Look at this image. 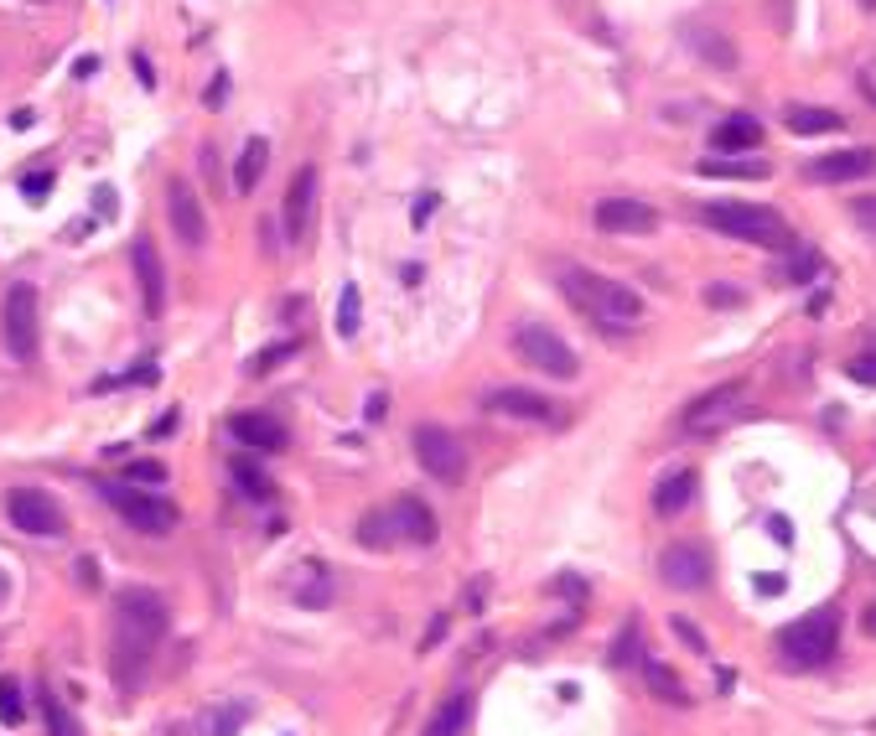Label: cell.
<instances>
[{"mask_svg":"<svg viewBox=\"0 0 876 736\" xmlns=\"http://www.w3.org/2000/svg\"><path fill=\"white\" fill-rule=\"evenodd\" d=\"M171 617L167 601L151 597L140 587H125L115 597V632H109V654H115V669H120L125 685H136V669L151 659V648L167 638Z\"/></svg>","mask_w":876,"mask_h":736,"instance_id":"1","label":"cell"},{"mask_svg":"<svg viewBox=\"0 0 876 736\" xmlns=\"http://www.w3.org/2000/svg\"><path fill=\"white\" fill-rule=\"evenodd\" d=\"M560 286H565V296H571L581 312L597 316L602 327H633V322H643V312H649L633 286L607 281V275H591V271H581V265H565V271H560Z\"/></svg>","mask_w":876,"mask_h":736,"instance_id":"2","label":"cell"},{"mask_svg":"<svg viewBox=\"0 0 876 736\" xmlns=\"http://www.w3.org/2000/svg\"><path fill=\"white\" fill-rule=\"evenodd\" d=\"M835 648H840V617H835V607L794 617L778 632V654H784L788 669H825L835 659Z\"/></svg>","mask_w":876,"mask_h":736,"instance_id":"3","label":"cell"},{"mask_svg":"<svg viewBox=\"0 0 876 736\" xmlns=\"http://www.w3.org/2000/svg\"><path fill=\"white\" fill-rule=\"evenodd\" d=\"M700 224L726 234V239L762 244V249L788 244V224L772 208H762V203H706V208H700Z\"/></svg>","mask_w":876,"mask_h":736,"instance_id":"4","label":"cell"},{"mask_svg":"<svg viewBox=\"0 0 876 736\" xmlns=\"http://www.w3.org/2000/svg\"><path fill=\"white\" fill-rule=\"evenodd\" d=\"M514 353L529 363V369H540L544 379H575L581 374L575 347L565 343L555 327H544V322H524V327H514Z\"/></svg>","mask_w":876,"mask_h":736,"instance_id":"5","label":"cell"},{"mask_svg":"<svg viewBox=\"0 0 876 736\" xmlns=\"http://www.w3.org/2000/svg\"><path fill=\"white\" fill-rule=\"evenodd\" d=\"M105 503L125 524H136L140 534H171L177 529V509L167 498H156L151 488H136V482H105Z\"/></svg>","mask_w":876,"mask_h":736,"instance_id":"6","label":"cell"},{"mask_svg":"<svg viewBox=\"0 0 876 736\" xmlns=\"http://www.w3.org/2000/svg\"><path fill=\"white\" fill-rule=\"evenodd\" d=\"M0 332H6V353L11 359H37V291L27 281H16L0 301Z\"/></svg>","mask_w":876,"mask_h":736,"instance_id":"7","label":"cell"},{"mask_svg":"<svg viewBox=\"0 0 876 736\" xmlns=\"http://www.w3.org/2000/svg\"><path fill=\"white\" fill-rule=\"evenodd\" d=\"M6 513H11V524L21 529V534H37V540H58L62 529H68L62 509L42 488H11V493H6Z\"/></svg>","mask_w":876,"mask_h":736,"instance_id":"8","label":"cell"},{"mask_svg":"<svg viewBox=\"0 0 876 736\" xmlns=\"http://www.w3.org/2000/svg\"><path fill=\"white\" fill-rule=\"evenodd\" d=\"M415 462L436 482H446V488L467 478V451H462V441H456L452 431H441V425H421V431H415Z\"/></svg>","mask_w":876,"mask_h":736,"instance_id":"9","label":"cell"},{"mask_svg":"<svg viewBox=\"0 0 876 736\" xmlns=\"http://www.w3.org/2000/svg\"><path fill=\"white\" fill-rule=\"evenodd\" d=\"M659 581H665L669 591H706L710 587V550L706 544H690V540L665 544V556H659Z\"/></svg>","mask_w":876,"mask_h":736,"instance_id":"10","label":"cell"},{"mask_svg":"<svg viewBox=\"0 0 876 736\" xmlns=\"http://www.w3.org/2000/svg\"><path fill=\"white\" fill-rule=\"evenodd\" d=\"M167 218H171V228H177V239L187 244V249H203V244H208V213H203V203H197V193H193V181L187 177L167 181Z\"/></svg>","mask_w":876,"mask_h":736,"instance_id":"11","label":"cell"},{"mask_svg":"<svg viewBox=\"0 0 876 736\" xmlns=\"http://www.w3.org/2000/svg\"><path fill=\"white\" fill-rule=\"evenodd\" d=\"M312 213H317V166L306 161V166H296V177L286 187V208H280V224H286L291 244H302L312 234Z\"/></svg>","mask_w":876,"mask_h":736,"instance_id":"12","label":"cell"},{"mask_svg":"<svg viewBox=\"0 0 876 736\" xmlns=\"http://www.w3.org/2000/svg\"><path fill=\"white\" fill-rule=\"evenodd\" d=\"M488 410H499V415H509V421L550 425V431H560V425H565V410H560L555 400L534 394V390H493V394H488Z\"/></svg>","mask_w":876,"mask_h":736,"instance_id":"13","label":"cell"},{"mask_svg":"<svg viewBox=\"0 0 876 736\" xmlns=\"http://www.w3.org/2000/svg\"><path fill=\"white\" fill-rule=\"evenodd\" d=\"M741 394H747V384L731 379V384H716V390H706L700 400H690V405H685V431H716V425H726L731 410L741 405Z\"/></svg>","mask_w":876,"mask_h":736,"instance_id":"14","label":"cell"},{"mask_svg":"<svg viewBox=\"0 0 876 736\" xmlns=\"http://www.w3.org/2000/svg\"><path fill=\"white\" fill-rule=\"evenodd\" d=\"M597 228L602 234H653L659 228V213L638 197H602L597 203Z\"/></svg>","mask_w":876,"mask_h":736,"instance_id":"15","label":"cell"},{"mask_svg":"<svg viewBox=\"0 0 876 736\" xmlns=\"http://www.w3.org/2000/svg\"><path fill=\"white\" fill-rule=\"evenodd\" d=\"M130 259H136L140 306H146V316H161V312H167V271H161L156 244L151 239H136V244H130Z\"/></svg>","mask_w":876,"mask_h":736,"instance_id":"16","label":"cell"},{"mask_svg":"<svg viewBox=\"0 0 876 736\" xmlns=\"http://www.w3.org/2000/svg\"><path fill=\"white\" fill-rule=\"evenodd\" d=\"M390 513H394V529H400V544H436V513H431V503L425 498H415V493H400L390 503Z\"/></svg>","mask_w":876,"mask_h":736,"instance_id":"17","label":"cell"},{"mask_svg":"<svg viewBox=\"0 0 876 736\" xmlns=\"http://www.w3.org/2000/svg\"><path fill=\"white\" fill-rule=\"evenodd\" d=\"M876 171V156L866 146L856 150H835V156H819V161L804 166V177L809 181H862Z\"/></svg>","mask_w":876,"mask_h":736,"instance_id":"18","label":"cell"},{"mask_svg":"<svg viewBox=\"0 0 876 736\" xmlns=\"http://www.w3.org/2000/svg\"><path fill=\"white\" fill-rule=\"evenodd\" d=\"M234 441H244V446L255 451H280L286 446V425L275 421V415H259V410H244V415H234Z\"/></svg>","mask_w":876,"mask_h":736,"instance_id":"19","label":"cell"},{"mask_svg":"<svg viewBox=\"0 0 876 736\" xmlns=\"http://www.w3.org/2000/svg\"><path fill=\"white\" fill-rule=\"evenodd\" d=\"M710 146L721 150V156H741V150H757L762 146V125L752 115H726L716 130H710Z\"/></svg>","mask_w":876,"mask_h":736,"instance_id":"20","label":"cell"},{"mask_svg":"<svg viewBox=\"0 0 876 736\" xmlns=\"http://www.w3.org/2000/svg\"><path fill=\"white\" fill-rule=\"evenodd\" d=\"M696 488H700V478L690 472V467L669 472V478L653 488V513H659V519H675V513H685V503L696 498Z\"/></svg>","mask_w":876,"mask_h":736,"instance_id":"21","label":"cell"},{"mask_svg":"<svg viewBox=\"0 0 876 736\" xmlns=\"http://www.w3.org/2000/svg\"><path fill=\"white\" fill-rule=\"evenodd\" d=\"M784 125L794 130V136H835V130H846V120L825 105H794L784 115Z\"/></svg>","mask_w":876,"mask_h":736,"instance_id":"22","label":"cell"},{"mask_svg":"<svg viewBox=\"0 0 876 736\" xmlns=\"http://www.w3.org/2000/svg\"><path fill=\"white\" fill-rule=\"evenodd\" d=\"M265 166H270V146H265V136H249L239 150V161H234V193H255L259 177H265Z\"/></svg>","mask_w":876,"mask_h":736,"instance_id":"23","label":"cell"},{"mask_svg":"<svg viewBox=\"0 0 876 736\" xmlns=\"http://www.w3.org/2000/svg\"><path fill=\"white\" fill-rule=\"evenodd\" d=\"M638 675H643V685H649L659 700H669V706H690V690L680 685V675L669 669V664H659V659H643L638 664Z\"/></svg>","mask_w":876,"mask_h":736,"instance_id":"24","label":"cell"},{"mask_svg":"<svg viewBox=\"0 0 876 736\" xmlns=\"http://www.w3.org/2000/svg\"><path fill=\"white\" fill-rule=\"evenodd\" d=\"M467 722H472V695L462 690V695H452V700H446L436 716H431L425 736H462V732H467Z\"/></svg>","mask_w":876,"mask_h":736,"instance_id":"25","label":"cell"},{"mask_svg":"<svg viewBox=\"0 0 876 736\" xmlns=\"http://www.w3.org/2000/svg\"><path fill=\"white\" fill-rule=\"evenodd\" d=\"M358 544H368V550H390V544H400V529H394V513H390V509L363 513V519H358Z\"/></svg>","mask_w":876,"mask_h":736,"instance_id":"26","label":"cell"},{"mask_svg":"<svg viewBox=\"0 0 876 736\" xmlns=\"http://www.w3.org/2000/svg\"><path fill=\"white\" fill-rule=\"evenodd\" d=\"M234 482L244 488V498H249V503H270V498H275V482L265 478V472H259L249 457H239V462H234Z\"/></svg>","mask_w":876,"mask_h":736,"instance_id":"27","label":"cell"},{"mask_svg":"<svg viewBox=\"0 0 876 736\" xmlns=\"http://www.w3.org/2000/svg\"><path fill=\"white\" fill-rule=\"evenodd\" d=\"M27 722V695H21V679L0 675V726H21Z\"/></svg>","mask_w":876,"mask_h":736,"instance_id":"28","label":"cell"},{"mask_svg":"<svg viewBox=\"0 0 876 736\" xmlns=\"http://www.w3.org/2000/svg\"><path fill=\"white\" fill-rule=\"evenodd\" d=\"M358 316H363L358 286H343V296H337V337H358Z\"/></svg>","mask_w":876,"mask_h":736,"instance_id":"29","label":"cell"},{"mask_svg":"<svg viewBox=\"0 0 876 736\" xmlns=\"http://www.w3.org/2000/svg\"><path fill=\"white\" fill-rule=\"evenodd\" d=\"M690 42H700V58H710L716 68H731V62H737V47L726 42V37H716V31H690Z\"/></svg>","mask_w":876,"mask_h":736,"instance_id":"30","label":"cell"},{"mask_svg":"<svg viewBox=\"0 0 876 736\" xmlns=\"http://www.w3.org/2000/svg\"><path fill=\"white\" fill-rule=\"evenodd\" d=\"M156 363L151 369H130V374H115V379H99V384H93V394H109V390H140V384H156Z\"/></svg>","mask_w":876,"mask_h":736,"instance_id":"31","label":"cell"},{"mask_svg":"<svg viewBox=\"0 0 876 736\" xmlns=\"http://www.w3.org/2000/svg\"><path fill=\"white\" fill-rule=\"evenodd\" d=\"M607 664H612V669H628V664H643V659H638V622H628V628H622V638H618V648L607 654Z\"/></svg>","mask_w":876,"mask_h":736,"instance_id":"32","label":"cell"},{"mask_svg":"<svg viewBox=\"0 0 876 736\" xmlns=\"http://www.w3.org/2000/svg\"><path fill=\"white\" fill-rule=\"evenodd\" d=\"M700 171H706V177H762L768 166H762V161H737V156H731V161H706Z\"/></svg>","mask_w":876,"mask_h":736,"instance_id":"33","label":"cell"},{"mask_svg":"<svg viewBox=\"0 0 876 736\" xmlns=\"http://www.w3.org/2000/svg\"><path fill=\"white\" fill-rule=\"evenodd\" d=\"M125 482H136V488H161V482H167V467L161 462H130L125 467Z\"/></svg>","mask_w":876,"mask_h":736,"instance_id":"34","label":"cell"},{"mask_svg":"<svg viewBox=\"0 0 876 736\" xmlns=\"http://www.w3.org/2000/svg\"><path fill=\"white\" fill-rule=\"evenodd\" d=\"M42 716H47V726H52V736H78V726H73V716L52 700V695L42 690Z\"/></svg>","mask_w":876,"mask_h":736,"instance_id":"35","label":"cell"},{"mask_svg":"<svg viewBox=\"0 0 876 736\" xmlns=\"http://www.w3.org/2000/svg\"><path fill=\"white\" fill-rule=\"evenodd\" d=\"M669 628H675V638H680V644H690L696 654H706V632H700L690 617H669Z\"/></svg>","mask_w":876,"mask_h":736,"instance_id":"36","label":"cell"},{"mask_svg":"<svg viewBox=\"0 0 876 736\" xmlns=\"http://www.w3.org/2000/svg\"><path fill=\"white\" fill-rule=\"evenodd\" d=\"M815 271H819V255H815V249H794V259H788V275H794V281H809Z\"/></svg>","mask_w":876,"mask_h":736,"instance_id":"37","label":"cell"},{"mask_svg":"<svg viewBox=\"0 0 876 736\" xmlns=\"http://www.w3.org/2000/svg\"><path fill=\"white\" fill-rule=\"evenodd\" d=\"M244 726V706H224L218 710V726H213V736H234Z\"/></svg>","mask_w":876,"mask_h":736,"instance_id":"38","label":"cell"},{"mask_svg":"<svg viewBox=\"0 0 876 736\" xmlns=\"http://www.w3.org/2000/svg\"><path fill=\"white\" fill-rule=\"evenodd\" d=\"M291 353H296V343H280V347H265L255 359V374H265V369H275V363H286Z\"/></svg>","mask_w":876,"mask_h":736,"instance_id":"39","label":"cell"},{"mask_svg":"<svg viewBox=\"0 0 876 736\" xmlns=\"http://www.w3.org/2000/svg\"><path fill=\"white\" fill-rule=\"evenodd\" d=\"M706 301H710V306H721V312H726V306L737 312V306H741V291H737V286H710Z\"/></svg>","mask_w":876,"mask_h":736,"instance_id":"40","label":"cell"},{"mask_svg":"<svg viewBox=\"0 0 876 736\" xmlns=\"http://www.w3.org/2000/svg\"><path fill=\"white\" fill-rule=\"evenodd\" d=\"M850 218H856V228H866V234H876V197H862V203L850 208Z\"/></svg>","mask_w":876,"mask_h":736,"instance_id":"41","label":"cell"},{"mask_svg":"<svg viewBox=\"0 0 876 736\" xmlns=\"http://www.w3.org/2000/svg\"><path fill=\"white\" fill-rule=\"evenodd\" d=\"M47 187H52V171H37V177H21V193H27V197H47Z\"/></svg>","mask_w":876,"mask_h":736,"instance_id":"42","label":"cell"},{"mask_svg":"<svg viewBox=\"0 0 876 736\" xmlns=\"http://www.w3.org/2000/svg\"><path fill=\"white\" fill-rule=\"evenodd\" d=\"M224 89H228V73H213V84H208V109H224Z\"/></svg>","mask_w":876,"mask_h":736,"instance_id":"43","label":"cell"},{"mask_svg":"<svg viewBox=\"0 0 876 736\" xmlns=\"http://www.w3.org/2000/svg\"><path fill=\"white\" fill-rule=\"evenodd\" d=\"M850 379H862V384H876V359H856V363H850Z\"/></svg>","mask_w":876,"mask_h":736,"instance_id":"44","label":"cell"},{"mask_svg":"<svg viewBox=\"0 0 876 736\" xmlns=\"http://www.w3.org/2000/svg\"><path fill=\"white\" fill-rule=\"evenodd\" d=\"M93 208H99V218H109V213H115V193H109V187H93Z\"/></svg>","mask_w":876,"mask_h":736,"instance_id":"45","label":"cell"},{"mask_svg":"<svg viewBox=\"0 0 876 736\" xmlns=\"http://www.w3.org/2000/svg\"><path fill=\"white\" fill-rule=\"evenodd\" d=\"M130 68H136V78H140V84H146V89H151V84H156V73H151V62L140 58V52H136V58H130Z\"/></svg>","mask_w":876,"mask_h":736,"instance_id":"46","label":"cell"},{"mask_svg":"<svg viewBox=\"0 0 876 736\" xmlns=\"http://www.w3.org/2000/svg\"><path fill=\"white\" fill-rule=\"evenodd\" d=\"M177 421H181L177 410H167V415H161V421H156V436H171V431H177Z\"/></svg>","mask_w":876,"mask_h":736,"instance_id":"47","label":"cell"},{"mask_svg":"<svg viewBox=\"0 0 876 736\" xmlns=\"http://www.w3.org/2000/svg\"><path fill=\"white\" fill-rule=\"evenodd\" d=\"M431 208H436L431 197H421V203H415V228H425V224H431Z\"/></svg>","mask_w":876,"mask_h":736,"instance_id":"48","label":"cell"},{"mask_svg":"<svg viewBox=\"0 0 876 736\" xmlns=\"http://www.w3.org/2000/svg\"><path fill=\"white\" fill-rule=\"evenodd\" d=\"M768 529H772V534H778V540H794V524H788V519H768Z\"/></svg>","mask_w":876,"mask_h":736,"instance_id":"49","label":"cell"},{"mask_svg":"<svg viewBox=\"0 0 876 736\" xmlns=\"http://www.w3.org/2000/svg\"><path fill=\"white\" fill-rule=\"evenodd\" d=\"M862 89H866V99L876 105V68H862Z\"/></svg>","mask_w":876,"mask_h":736,"instance_id":"50","label":"cell"},{"mask_svg":"<svg viewBox=\"0 0 876 736\" xmlns=\"http://www.w3.org/2000/svg\"><path fill=\"white\" fill-rule=\"evenodd\" d=\"M384 421V394H374V400H368V425H378Z\"/></svg>","mask_w":876,"mask_h":736,"instance_id":"51","label":"cell"},{"mask_svg":"<svg viewBox=\"0 0 876 736\" xmlns=\"http://www.w3.org/2000/svg\"><path fill=\"white\" fill-rule=\"evenodd\" d=\"M436 638H446V617H436V622H431V632H425V648L436 644Z\"/></svg>","mask_w":876,"mask_h":736,"instance_id":"52","label":"cell"},{"mask_svg":"<svg viewBox=\"0 0 876 736\" xmlns=\"http://www.w3.org/2000/svg\"><path fill=\"white\" fill-rule=\"evenodd\" d=\"M6 597H11V576L0 571V607H6Z\"/></svg>","mask_w":876,"mask_h":736,"instance_id":"53","label":"cell"},{"mask_svg":"<svg viewBox=\"0 0 876 736\" xmlns=\"http://www.w3.org/2000/svg\"><path fill=\"white\" fill-rule=\"evenodd\" d=\"M866 632H872V638H876V607H872V612H866Z\"/></svg>","mask_w":876,"mask_h":736,"instance_id":"54","label":"cell"},{"mask_svg":"<svg viewBox=\"0 0 876 736\" xmlns=\"http://www.w3.org/2000/svg\"><path fill=\"white\" fill-rule=\"evenodd\" d=\"M862 6H866V11H876V0H862Z\"/></svg>","mask_w":876,"mask_h":736,"instance_id":"55","label":"cell"}]
</instances>
